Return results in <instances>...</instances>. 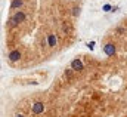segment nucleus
Wrapping results in <instances>:
<instances>
[{
    "label": "nucleus",
    "instance_id": "7",
    "mask_svg": "<svg viewBox=\"0 0 127 117\" xmlns=\"http://www.w3.org/2000/svg\"><path fill=\"white\" fill-rule=\"evenodd\" d=\"M21 4H22V0H12V9H16V8H19Z\"/></svg>",
    "mask_w": 127,
    "mask_h": 117
},
{
    "label": "nucleus",
    "instance_id": "2",
    "mask_svg": "<svg viewBox=\"0 0 127 117\" xmlns=\"http://www.w3.org/2000/svg\"><path fill=\"white\" fill-rule=\"evenodd\" d=\"M103 51H105V53H107L108 56H112V55L115 53V46H114V44H111V43H108L107 46L103 48Z\"/></svg>",
    "mask_w": 127,
    "mask_h": 117
},
{
    "label": "nucleus",
    "instance_id": "9",
    "mask_svg": "<svg viewBox=\"0 0 127 117\" xmlns=\"http://www.w3.org/2000/svg\"><path fill=\"white\" fill-rule=\"evenodd\" d=\"M112 8H111V4H105L103 6V10H111Z\"/></svg>",
    "mask_w": 127,
    "mask_h": 117
},
{
    "label": "nucleus",
    "instance_id": "10",
    "mask_svg": "<svg viewBox=\"0 0 127 117\" xmlns=\"http://www.w3.org/2000/svg\"><path fill=\"white\" fill-rule=\"evenodd\" d=\"M16 117H24V116H21V114H19V116H16Z\"/></svg>",
    "mask_w": 127,
    "mask_h": 117
},
{
    "label": "nucleus",
    "instance_id": "1",
    "mask_svg": "<svg viewBox=\"0 0 127 117\" xmlns=\"http://www.w3.org/2000/svg\"><path fill=\"white\" fill-rule=\"evenodd\" d=\"M25 19V13L21 12V10H18V12H15V15L12 16V19L9 21L10 25H15V24H21V22H24Z\"/></svg>",
    "mask_w": 127,
    "mask_h": 117
},
{
    "label": "nucleus",
    "instance_id": "8",
    "mask_svg": "<svg viewBox=\"0 0 127 117\" xmlns=\"http://www.w3.org/2000/svg\"><path fill=\"white\" fill-rule=\"evenodd\" d=\"M78 12H80L78 8H74V9H73V15H78Z\"/></svg>",
    "mask_w": 127,
    "mask_h": 117
},
{
    "label": "nucleus",
    "instance_id": "4",
    "mask_svg": "<svg viewBox=\"0 0 127 117\" xmlns=\"http://www.w3.org/2000/svg\"><path fill=\"white\" fill-rule=\"evenodd\" d=\"M43 110H45V105H43L41 102H36L34 105H33V111H34L36 114H40V113H43Z\"/></svg>",
    "mask_w": 127,
    "mask_h": 117
},
{
    "label": "nucleus",
    "instance_id": "5",
    "mask_svg": "<svg viewBox=\"0 0 127 117\" xmlns=\"http://www.w3.org/2000/svg\"><path fill=\"white\" fill-rule=\"evenodd\" d=\"M71 67H73L74 70H77V71H81L83 70V62H81L80 59H74L73 64H71Z\"/></svg>",
    "mask_w": 127,
    "mask_h": 117
},
{
    "label": "nucleus",
    "instance_id": "3",
    "mask_svg": "<svg viewBox=\"0 0 127 117\" xmlns=\"http://www.w3.org/2000/svg\"><path fill=\"white\" fill-rule=\"evenodd\" d=\"M9 59L12 61V62L19 61V59H21V52H19V51H12V52L9 53Z\"/></svg>",
    "mask_w": 127,
    "mask_h": 117
},
{
    "label": "nucleus",
    "instance_id": "6",
    "mask_svg": "<svg viewBox=\"0 0 127 117\" xmlns=\"http://www.w3.org/2000/svg\"><path fill=\"white\" fill-rule=\"evenodd\" d=\"M47 44H49L50 48L56 46V36H55V34H49V36H47Z\"/></svg>",
    "mask_w": 127,
    "mask_h": 117
}]
</instances>
